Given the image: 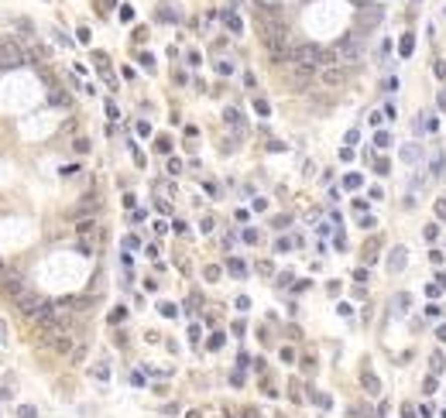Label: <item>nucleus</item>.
Segmentation results:
<instances>
[{
    "label": "nucleus",
    "mask_w": 446,
    "mask_h": 418,
    "mask_svg": "<svg viewBox=\"0 0 446 418\" xmlns=\"http://www.w3.org/2000/svg\"><path fill=\"white\" fill-rule=\"evenodd\" d=\"M319 76V69L316 65H306V62H292V69L285 72V82H289L292 89H306L312 79Z\"/></svg>",
    "instance_id": "nucleus-1"
},
{
    "label": "nucleus",
    "mask_w": 446,
    "mask_h": 418,
    "mask_svg": "<svg viewBox=\"0 0 446 418\" xmlns=\"http://www.w3.org/2000/svg\"><path fill=\"white\" fill-rule=\"evenodd\" d=\"M41 302H45V298H41L38 291H28V288H24V291H21L18 298H14L18 312H21V316H28V319H35V312L41 308Z\"/></svg>",
    "instance_id": "nucleus-2"
},
{
    "label": "nucleus",
    "mask_w": 446,
    "mask_h": 418,
    "mask_svg": "<svg viewBox=\"0 0 446 418\" xmlns=\"http://www.w3.org/2000/svg\"><path fill=\"white\" fill-rule=\"evenodd\" d=\"M24 55H21V45L14 38L11 41H0V69H11V65H21Z\"/></svg>",
    "instance_id": "nucleus-3"
},
{
    "label": "nucleus",
    "mask_w": 446,
    "mask_h": 418,
    "mask_svg": "<svg viewBox=\"0 0 446 418\" xmlns=\"http://www.w3.org/2000/svg\"><path fill=\"white\" fill-rule=\"evenodd\" d=\"M347 76L350 72L343 65H326V69H319V82H323V86H343Z\"/></svg>",
    "instance_id": "nucleus-4"
},
{
    "label": "nucleus",
    "mask_w": 446,
    "mask_h": 418,
    "mask_svg": "<svg viewBox=\"0 0 446 418\" xmlns=\"http://www.w3.org/2000/svg\"><path fill=\"white\" fill-rule=\"evenodd\" d=\"M361 55H364V48L357 45V38H343L336 45V58H340V62H357Z\"/></svg>",
    "instance_id": "nucleus-5"
},
{
    "label": "nucleus",
    "mask_w": 446,
    "mask_h": 418,
    "mask_svg": "<svg viewBox=\"0 0 446 418\" xmlns=\"http://www.w3.org/2000/svg\"><path fill=\"white\" fill-rule=\"evenodd\" d=\"M52 350L55 353H72V340L62 336V333H52Z\"/></svg>",
    "instance_id": "nucleus-6"
},
{
    "label": "nucleus",
    "mask_w": 446,
    "mask_h": 418,
    "mask_svg": "<svg viewBox=\"0 0 446 418\" xmlns=\"http://www.w3.org/2000/svg\"><path fill=\"white\" fill-rule=\"evenodd\" d=\"M398 267H405V250H395L391 254V271H398Z\"/></svg>",
    "instance_id": "nucleus-7"
},
{
    "label": "nucleus",
    "mask_w": 446,
    "mask_h": 418,
    "mask_svg": "<svg viewBox=\"0 0 446 418\" xmlns=\"http://www.w3.org/2000/svg\"><path fill=\"white\" fill-rule=\"evenodd\" d=\"M230 274H237V278H244V274H247V267H244V261H237V257H233V261H230Z\"/></svg>",
    "instance_id": "nucleus-8"
},
{
    "label": "nucleus",
    "mask_w": 446,
    "mask_h": 418,
    "mask_svg": "<svg viewBox=\"0 0 446 418\" xmlns=\"http://www.w3.org/2000/svg\"><path fill=\"white\" fill-rule=\"evenodd\" d=\"M18 415H21V418H35V415H38V408H35V404H21Z\"/></svg>",
    "instance_id": "nucleus-9"
},
{
    "label": "nucleus",
    "mask_w": 446,
    "mask_h": 418,
    "mask_svg": "<svg viewBox=\"0 0 446 418\" xmlns=\"http://www.w3.org/2000/svg\"><path fill=\"white\" fill-rule=\"evenodd\" d=\"M52 103H55V107H65V103H69V96H65V93H58V89H55V93H52Z\"/></svg>",
    "instance_id": "nucleus-10"
},
{
    "label": "nucleus",
    "mask_w": 446,
    "mask_h": 418,
    "mask_svg": "<svg viewBox=\"0 0 446 418\" xmlns=\"http://www.w3.org/2000/svg\"><path fill=\"white\" fill-rule=\"evenodd\" d=\"M343 185H347V189H357V185H361V178H357V175H347V178H343Z\"/></svg>",
    "instance_id": "nucleus-11"
},
{
    "label": "nucleus",
    "mask_w": 446,
    "mask_h": 418,
    "mask_svg": "<svg viewBox=\"0 0 446 418\" xmlns=\"http://www.w3.org/2000/svg\"><path fill=\"white\" fill-rule=\"evenodd\" d=\"M124 316H127L124 308H114V312H110V323H124Z\"/></svg>",
    "instance_id": "nucleus-12"
},
{
    "label": "nucleus",
    "mask_w": 446,
    "mask_h": 418,
    "mask_svg": "<svg viewBox=\"0 0 446 418\" xmlns=\"http://www.w3.org/2000/svg\"><path fill=\"white\" fill-rule=\"evenodd\" d=\"M436 216H439V220H446V199H439V202H436Z\"/></svg>",
    "instance_id": "nucleus-13"
},
{
    "label": "nucleus",
    "mask_w": 446,
    "mask_h": 418,
    "mask_svg": "<svg viewBox=\"0 0 446 418\" xmlns=\"http://www.w3.org/2000/svg\"><path fill=\"white\" fill-rule=\"evenodd\" d=\"M244 418H261V415H257L254 408H244Z\"/></svg>",
    "instance_id": "nucleus-14"
},
{
    "label": "nucleus",
    "mask_w": 446,
    "mask_h": 418,
    "mask_svg": "<svg viewBox=\"0 0 446 418\" xmlns=\"http://www.w3.org/2000/svg\"><path fill=\"white\" fill-rule=\"evenodd\" d=\"M186 418H203V415H199V411H189V415H186Z\"/></svg>",
    "instance_id": "nucleus-15"
},
{
    "label": "nucleus",
    "mask_w": 446,
    "mask_h": 418,
    "mask_svg": "<svg viewBox=\"0 0 446 418\" xmlns=\"http://www.w3.org/2000/svg\"><path fill=\"white\" fill-rule=\"evenodd\" d=\"M0 340H4V326H0Z\"/></svg>",
    "instance_id": "nucleus-16"
},
{
    "label": "nucleus",
    "mask_w": 446,
    "mask_h": 418,
    "mask_svg": "<svg viewBox=\"0 0 446 418\" xmlns=\"http://www.w3.org/2000/svg\"><path fill=\"white\" fill-rule=\"evenodd\" d=\"M0 267H4V261H0Z\"/></svg>",
    "instance_id": "nucleus-17"
}]
</instances>
